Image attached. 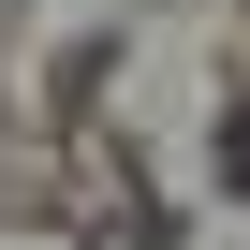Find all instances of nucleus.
I'll return each mask as SVG.
<instances>
[{
    "mask_svg": "<svg viewBox=\"0 0 250 250\" xmlns=\"http://www.w3.org/2000/svg\"><path fill=\"white\" fill-rule=\"evenodd\" d=\"M235 191H250V133H235Z\"/></svg>",
    "mask_w": 250,
    "mask_h": 250,
    "instance_id": "f257e3e1",
    "label": "nucleus"
}]
</instances>
